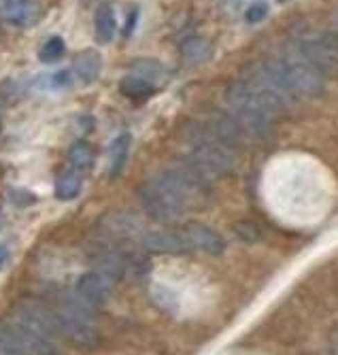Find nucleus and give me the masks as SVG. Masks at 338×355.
I'll use <instances>...</instances> for the list:
<instances>
[{
    "instance_id": "obj_30",
    "label": "nucleus",
    "mask_w": 338,
    "mask_h": 355,
    "mask_svg": "<svg viewBox=\"0 0 338 355\" xmlns=\"http://www.w3.org/2000/svg\"><path fill=\"white\" fill-rule=\"evenodd\" d=\"M0 130H3V123H0Z\"/></svg>"
},
{
    "instance_id": "obj_24",
    "label": "nucleus",
    "mask_w": 338,
    "mask_h": 355,
    "mask_svg": "<svg viewBox=\"0 0 338 355\" xmlns=\"http://www.w3.org/2000/svg\"><path fill=\"white\" fill-rule=\"evenodd\" d=\"M64 51H66L64 41H62L60 37H51V39L41 47L39 58H41V62H45V64H53V62H58V60L64 55Z\"/></svg>"
},
{
    "instance_id": "obj_4",
    "label": "nucleus",
    "mask_w": 338,
    "mask_h": 355,
    "mask_svg": "<svg viewBox=\"0 0 338 355\" xmlns=\"http://www.w3.org/2000/svg\"><path fill=\"white\" fill-rule=\"evenodd\" d=\"M226 103L230 107V115L239 121L247 139L264 141L273 132V117L262 107L257 96L245 81H236L226 92Z\"/></svg>"
},
{
    "instance_id": "obj_15",
    "label": "nucleus",
    "mask_w": 338,
    "mask_h": 355,
    "mask_svg": "<svg viewBox=\"0 0 338 355\" xmlns=\"http://www.w3.org/2000/svg\"><path fill=\"white\" fill-rule=\"evenodd\" d=\"M103 71V58H100L98 51L94 49H87V51H81L75 55L73 60V73L77 75L79 81L83 83H94Z\"/></svg>"
},
{
    "instance_id": "obj_11",
    "label": "nucleus",
    "mask_w": 338,
    "mask_h": 355,
    "mask_svg": "<svg viewBox=\"0 0 338 355\" xmlns=\"http://www.w3.org/2000/svg\"><path fill=\"white\" fill-rule=\"evenodd\" d=\"M113 281H109L107 277L103 275H98V272H85L79 281H77V296L90 304L94 311H98L103 304H107V300L111 298V287Z\"/></svg>"
},
{
    "instance_id": "obj_25",
    "label": "nucleus",
    "mask_w": 338,
    "mask_h": 355,
    "mask_svg": "<svg viewBox=\"0 0 338 355\" xmlns=\"http://www.w3.org/2000/svg\"><path fill=\"white\" fill-rule=\"evenodd\" d=\"M266 15H268V7H266L264 3H255V5H251V7L247 9L245 19H247L249 24H257V21H262Z\"/></svg>"
},
{
    "instance_id": "obj_32",
    "label": "nucleus",
    "mask_w": 338,
    "mask_h": 355,
    "mask_svg": "<svg viewBox=\"0 0 338 355\" xmlns=\"http://www.w3.org/2000/svg\"><path fill=\"white\" fill-rule=\"evenodd\" d=\"M279 3H285V0H279Z\"/></svg>"
},
{
    "instance_id": "obj_1",
    "label": "nucleus",
    "mask_w": 338,
    "mask_h": 355,
    "mask_svg": "<svg viewBox=\"0 0 338 355\" xmlns=\"http://www.w3.org/2000/svg\"><path fill=\"white\" fill-rule=\"evenodd\" d=\"M13 332L26 355H60L58 319L41 302H19L13 315Z\"/></svg>"
},
{
    "instance_id": "obj_23",
    "label": "nucleus",
    "mask_w": 338,
    "mask_h": 355,
    "mask_svg": "<svg viewBox=\"0 0 338 355\" xmlns=\"http://www.w3.org/2000/svg\"><path fill=\"white\" fill-rule=\"evenodd\" d=\"M0 355H26L13 328L0 326Z\"/></svg>"
},
{
    "instance_id": "obj_19",
    "label": "nucleus",
    "mask_w": 338,
    "mask_h": 355,
    "mask_svg": "<svg viewBox=\"0 0 338 355\" xmlns=\"http://www.w3.org/2000/svg\"><path fill=\"white\" fill-rule=\"evenodd\" d=\"M128 147H130V137L121 135L113 141L111 145V175L117 177L124 171L126 157H128Z\"/></svg>"
},
{
    "instance_id": "obj_28",
    "label": "nucleus",
    "mask_w": 338,
    "mask_h": 355,
    "mask_svg": "<svg viewBox=\"0 0 338 355\" xmlns=\"http://www.w3.org/2000/svg\"><path fill=\"white\" fill-rule=\"evenodd\" d=\"M137 17H139V11H132V13H130L128 24H126V30H124V35H126V37H130V35H132L134 24H137Z\"/></svg>"
},
{
    "instance_id": "obj_10",
    "label": "nucleus",
    "mask_w": 338,
    "mask_h": 355,
    "mask_svg": "<svg viewBox=\"0 0 338 355\" xmlns=\"http://www.w3.org/2000/svg\"><path fill=\"white\" fill-rule=\"evenodd\" d=\"M141 241L149 253H158V255H179L192 251L183 230H151L143 234Z\"/></svg>"
},
{
    "instance_id": "obj_20",
    "label": "nucleus",
    "mask_w": 338,
    "mask_h": 355,
    "mask_svg": "<svg viewBox=\"0 0 338 355\" xmlns=\"http://www.w3.org/2000/svg\"><path fill=\"white\" fill-rule=\"evenodd\" d=\"M69 159L73 162L75 168H81V171L90 168V166H92V159H94V151H92L90 143L77 141V143L71 147V151H69Z\"/></svg>"
},
{
    "instance_id": "obj_6",
    "label": "nucleus",
    "mask_w": 338,
    "mask_h": 355,
    "mask_svg": "<svg viewBox=\"0 0 338 355\" xmlns=\"http://www.w3.org/2000/svg\"><path fill=\"white\" fill-rule=\"evenodd\" d=\"M313 69H317L323 77L338 75V39L332 35L304 39L298 45V51Z\"/></svg>"
},
{
    "instance_id": "obj_26",
    "label": "nucleus",
    "mask_w": 338,
    "mask_h": 355,
    "mask_svg": "<svg viewBox=\"0 0 338 355\" xmlns=\"http://www.w3.org/2000/svg\"><path fill=\"white\" fill-rule=\"evenodd\" d=\"M71 83H73V75H71L69 71H58L56 75L49 77V87H56V89H60V87H69Z\"/></svg>"
},
{
    "instance_id": "obj_13",
    "label": "nucleus",
    "mask_w": 338,
    "mask_h": 355,
    "mask_svg": "<svg viewBox=\"0 0 338 355\" xmlns=\"http://www.w3.org/2000/svg\"><path fill=\"white\" fill-rule=\"evenodd\" d=\"M100 228L105 230V234L113 241H130L134 236L141 234V223L134 219L130 213H111L103 221H100Z\"/></svg>"
},
{
    "instance_id": "obj_14",
    "label": "nucleus",
    "mask_w": 338,
    "mask_h": 355,
    "mask_svg": "<svg viewBox=\"0 0 338 355\" xmlns=\"http://www.w3.org/2000/svg\"><path fill=\"white\" fill-rule=\"evenodd\" d=\"M209 130L213 132L215 139H219L230 149L239 147V145H243L247 141V137L243 132V128L239 125V121H236L232 115H226V113H217L213 117V123H211Z\"/></svg>"
},
{
    "instance_id": "obj_2",
    "label": "nucleus",
    "mask_w": 338,
    "mask_h": 355,
    "mask_svg": "<svg viewBox=\"0 0 338 355\" xmlns=\"http://www.w3.org/2000/svg\"><path fill=\"white\" fill-rule=\"evenodd\" d=\"M262 69L291 98L294 96H319L326 89V77L300 53L294 58L270 60L262 64Z\"/></svg>"
},
{
    "instance_id": "obj_27",
    "label": "nucleus",
    "mask_w": 338,
    "mask_h": 355,
    "mask_svg": "<svg viewBox=\"0 0 338 355\" xmlns=\"http://www.w3.org/2000/svg\"><path fill=\"white\" fill-rule=\"evenodd\" d=\"M155 302L160 304V306H171V309H175V296H171V292H168L166 287H160L158 285V289H155Z\"/></svg>"
},
{
    "instance_id": "obj_21",
    "label": "nucleus",
    "mask_w": 338,
    "mask_h": 355,
    "mask_svg": "<svg viewBox=\"0 0 338 355\" xmlns=\"http://www.w3.org/2000/svg\"><path fill=\"white\" fill-rule=\"evenodd\" d=\"M79 191H81V181L75 175H66L56 183V196L60 200H73L79 196Z\"/></svg>"
},
{
    "instance_id": "obj_29",
    "label": "nucleus",
    "mask_w": 338,
    "mask_h": 355,
    "mask_svg": "<svg viewBox=\"0 0 338 355\" xmlns=\"http://www.w3.org/2000/svg\"><path fill=\"white\" fill-rule=\"evenodd\" d=\"M9 260V249L5 245H0V270H3V266L7 264Z\"/></svg>"
},
{
    "instance_id": "obj_12",
    "label": "nucleus",
    "mask_w": 338,
    "mask_h": 355,
    "mask_svg": "<svg viewBox=\"0 0 338 355\" xmlns=\"http://www.w3.org/2000/svg\"><path fill=\"white\" fill-rule=\"evenodd\" d=\"M183 234H185L192 251H205L209 255H221L226 249V241L221 239V234L215 232L213 228H209V225L189 223L183 228Z\"/></svg>"
},
{
    "instance_id": "obj_3",
    "label": "nucleus",
    "mask_w": 338,
    "mask_h": 355,
    "mask_svg": "<svg viewBox=\"0 0 338 355\" xmlns=\"http://www.w3.org/2000/svg\"><path fill=\"white\" fill-rule=\"evenodd\" d=\"M60 332L79 349H94L98 345V326H96V311L85 304L77 292L62 294L56 302L53 311Z\"/></svg>"
},
{
    "instance_id": "obj_7",
    "label": "nucleus",
    "mask_w": 338,
    "mask_h": 355,
    "mask_svg": "<svg viewBox=\"0 0 338 355\" xmlns=\"http://www.w3.org/2000/svg\"><path fill=\"white\" fill-rule=\"evenodd\" d=\"M90 260L94 266V272L107 277L109 281H119L126 275V260L119 251V247L111 243H100L90 249Z\"/></svg>"
},
{
    "instance_id": "obj_16",
    "label": "nucleus",
    "mask_w": 338,
    "mask_h": 355,
    "mask_svg": "<svg viewBox=\"0 0 338 355\" xmlns=\"http://www.w3.org/2000/svg\"><path fill=\"white\" fill-rule=\"evenodd\" d=\"M119 92L124 96H128V98H132V101H147L155 94V85L141 79V77H137V75H132V77H126L119 83Z\"/></svg>"
},
{
    "instance_id": "obj_8",
    "label": "nucleus",
    "mask_w": 338,
    "mask_h": 355,
    "mask_svg": "<svg viewBox=\"0 0 338 355\" xmlns=\"http://www.w3.org/2000/svg\"><path fill=\"white\" fill-rule=\"evenodd\" d=\"M139 196H141V205L143 209L147 211V215L155 221H162V223H173L177 219L183 217V213L168 200L164 193L149 181L145 183L141 189H139Z\"/></svg>"
},
{
    "instance_id": "obj_5",
    "label": "nucleus",
    "mask_w": 338,
    "mask_h": 355,
    "mask_svg": "<svg viewBox=\"0 0 338 355\" xmlns=\"http://www.w3.org/2000/svg\"><path fill=\"white\" fill-rule=\"evenodd\" d=\"M189 143H192V157L187 162L207 181L226 177L234 171L236 159H234L232 149L223 145L219 139H215L211 130L194 132L189 137Z\"/></svg>"
},
{
    "instance_id": "obj_9",
    "label": "nucleus",
    "mask_w": 338,
    "mask_h": 355,
    "mask_svg": "<svg viewBox=\"0 0 338 355\" xmlns=\"http://www.w3.org/2000/svg\"><path fill=\"white\" fill-rule=\"evenodd\" d=\"M0 17L15 28H32L41 21L43 7L39 0H0Z\"/></svg>"
},
{
    "instance_id": "obj_17",
    "label": "nucleus",
    "mask_w": 338,
    "mask_h": 355,
    "mask_svg": "<svg viewBox=\"0 0 338 355\" xmlns=\"http://www.w3.org/2000/svg\"><path fill=\"white\" fill-rule=\"evenodd\" d=\"M115 30H117L115 13L109 5H103L96 13V39L100 43H109L115 37Z\"/></svg>"
},
{
    "instance_id": "obj_18",
    "label": "nucleus",
    "mask_w": 338,
    "mask_h": 355,
    "mask_svg": "<svg viewBox=\"0 0 338 355\" xmlns=\"http://www.w3.org/2000/svg\"><path fill=\"white\" fill-rule=\"evenodd\" d=\"M181 55L187 64H202L211 55V43L202 37H192L181 45Z\"/></svg>"
},
{
    "instance_id": "obj_22",
    "label": "nucleus",
    "mask_w": 338,
    "mask_h": 355,
    "mask_svg": "<svg viewBox=\"0 0 338 355\" xmlns=\"http://www.w3.org/2000/svg\"><path fill=\"white\" fill-rule=\"evenodd\" d=\"M134 73H137V77L149 81V83H155V81H162L164 79V69H162V64L158 62H151V60H143V62H137L134 64Z\"/></svg>"
},
{
    "instance_id": "obj_31",
    "label": "nucleus",
    "mask_w": 338,
    "mask_h": 355,
    "mask_svg": "<svg viewBox=\"0 0 338 355\" xmlns=\"http://www.w3.org/2000/svg\"><path fill=\"white\" fill-rule=\"evenodd\" d=\"M228 3H234V0H228Z\"/></svg>"
}]
</instances>
